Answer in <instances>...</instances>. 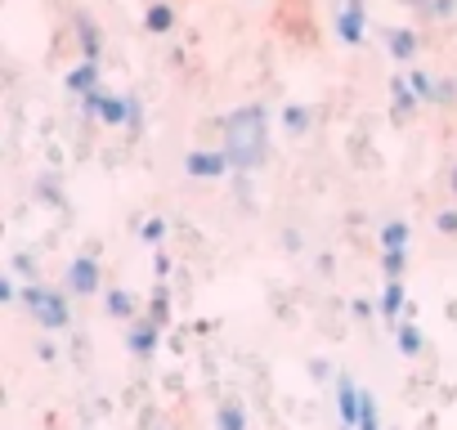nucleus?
I'll return each instance as SVG.
<instances>
[{
	"label": "nucleus",
	"mask_w": 457,
	"mask_h": 430,
	"mask_svg": "<svg viewBox=\"0 0 457 430\" xmlns=\"http://www.w3.org/2000/svg\"><path fill=\"white\" fill-rule=\"evenodd\" d=\"M224 153L238 175H252L270 161V112L265 103H243L224 121Z\"/></svg>",
	"instance_id": "f257e3e1"
},
{
	"label": "nucleus",
	"mask_w": 457,
	"mask_h": 430,
	"mask_svg": "<svg viewBox=\"0 0 457 430\" xmlns=\"http://www.w3.org/2000/svg\"><path fill=\"white\" fill-rule=\"evenodd\" d=\"M23 305H28V314H32L46 332H63V327L72 323V314H68V296L54 292V287L28 283V287H23Z\"/></svg>",
	"instance_id": "f03ea898"
},
{
	"label": "nucleus",
	"mask_w": 457,
	"mask_h": 430,
	"mask_svg": "<svg viewBox=\"0 0 457 430\" xmlns=\"http://www.w3.org/2000/svg\"><path fill=\"white\" fill-rule=\"evenodd\" d=\"M228 170H234V161H228V153L220 148H193L188 157H184V175L188 179H202V184H215V179H224Z\"/></svg>",
	"instance_id": "7ed1b4c3"
},
{
	"label": "nucleus",
	"mask_w": 457,
	"mask_h": 430,
	"mask_svg": "<svg viewBox=\"0 0 457 430\" xmlns=\"http://www.w3.org/2000/svg\"><path fill=\"white\" fill-rule=\"evenodd\" d=\"M81 108H86V117H95V121H104V126H126V117H130V95L95 90V95L81 99Z\"/></svg>",
	"instance_id": "20e7f679"
},
{
	"label": "nucleus",
	"mask_w": 457,
	"mask_h": 430,
	"mask_svg": "<svg viewBox=\"0 0 457 430\" xmlns=\"http://www.w3.org/2000/svg\"><path fill=\"white\" fill-rule=\"evenodd\" d=\"M337 37L354 50L368 41V5L363 0H345V5L337 10Z\"/></svg>",
	"instance_id": "39448f33"
},
{
	"label": "nucleus",
	"mask_w": 457,
	"mask_h": 430,
	"mask_svg": "<svg viewBox=\"0 0 457 430\" xmlns=\"http://www.w3.org/2000/svg\"><path fill=\"white\" fill-rule=\"evenodd\" d=\"M359 403H363V385L354 376H337V417H341V430H359Z\"/></svg>",
	"instance_id": "423d86ee"
},
{
	"label": "nucleus",
	"mask_w": 457,
	"mask_h": 430,
	"mask_svg": "<svg viewBox=\"0 0 457 430\" xmlns=\"http://www.w3.org/2000/svg\"><path fill=\"white\" fill-rule=\"evenodd\" d=\"M157 341H162V323L148 314V318H135L130 323V332H126V350L135 354V359H153L157 354Z\"/></svg>",
	"instance_id": "0eeeda50"
},
{
	"label": "nucleus",
	"mask_w": 457,
	"mask_h": 430,
	"mask_svg": "<svg viewBox=\"0 0 457 430\" xmlns=\"http://www.w3.org/2000/svg\"><path fill=\"white\" fill-rule=\"evenodd\" d=\"M68 287H72V296H95L99 292V260L95 256H77L68 265Z\"/></svg>",
	"instance_id": "6e6552de"
},
{
	"label": "nucleus",
	"mask_w": 457,
	"mask_h": 430,
	"mask_svg": "<svg viewBox=\"0 0 457 430\" xmlns=\"http://www.w3.org/2000/svg\"><path fill=\"white\" fill-rule=\"evenodd\" d=\"M377 314H381L386 323H399V314H408V292H403V278H386L381 301H377Z\"/></svg>",
	"instance_id": "1a4fd4ad"
},
{
	"label": "nucleus",
	"mask_w": 457,
	"mask_h": 430,
	"mask_svg": "<svg viewBox=\"0 0 457 430\" xmlns=\"http://www.w3.org/2000/svg\"><path fill=\"white\" fill-rule=\"evenodd\" d=\"M99 77H104V72H99V59H81V63L68 72V95H81V99L95 95V90H99Z\"/></svg>",
	"instance_id": "9d476101"
},
{
	"label": "nucleus",
	"mask_w": 457,
	"mask_h": 430,
	"mask_svg": "<svg viewBox=\"0 0 457 430\" xmlns=\"http://www.w3.org/2000/svg\"><path fill=\"white\" fill-rule=\"evenodd\" d=\"M390 103H395V121H408L412 112H417V90H412V81L408 77H395L390 81Z\"/></svg>",
	"instance_id": "9b49d317"
},
{
	"label": "nucleus",
	"mask_w": 457,
	"mask_h": 430,
	"mask_svg": "<svg viewBox=\"0 0 457 430\" xmlns=\"http://www.w3.org/2000/svg\"><path fill=\"white\" fill-rule=\"evenodd\" d=\"M395 345H399V354L403 359H421L426 354V336H421V327L417 323H395Z\"/></svg>",
	"instance_id": "f8f14e48"
},
{
	"label": "nucleus",
	"mask_w": 457,
	"mask_h": 430,
	"mask_svg": "<svg viewBox=\"0 0 457 430\" xmlns=\"http://www.w3.org/2000/svg\"><path fill=\"white\" fill-rule=\"evenodd\" d=\"M386 50H390L395 63H408V59L417 54V32H412V28H390V32H386Z\"/></svg>",
	"instance_id": "ddd939ff"
},
{
	"label": "nucleus",
	"mask_w": 457,
	"mask_h": 430,
	"mask_svg": "<svg viewBox=\"0 0 457 430\" xmlns=\"http://www.w3.org/2000/svg\"><path fill=\"white\" fill-rule=\"evenodd\" d=\"M252 421H247V408L238 403V399H224L220 408H215V430H247Z\"/></svg>",
	"instance_id": "4468645a"
},
{
	"label": "nucleus",
	"mask_w": 457,
	"mask_h": 430,
	"mask_svg": "<svg viewBox=\"0 0 457 430\" xmlns=\"http://www.w3.org/2000/svg\"><path fill=\"white\" fill-rule=\"evenodd\" d=\"M104 305H108V314H112V318H121V323H135V318H139L135 296H130V292H121V287H112V292L104 296Z\"/></svg>",
	"instance_id": "2eb2a0df"
},
{
	"label": "nucleus",
	"mask_w": 457,
	"mask_h": 430,
	"mask_svg": "<svg viewBox=\"0 0 457 430\" xmlns=\"http://www.w3.org/2000/svg\"><path fill=\"white\" fill-rule=\"evenodd\" d=\"M144 28H148L153 37H166V32L175 28V10L166 5V0H157V5H153V10L144 14Z\"/></svg>",
	"instance_id": "dca6fc26"
},
{
	"label": "nucleus",
	"mask_w": 457,
	"mask_h": 430,
	"mask_svg": "<svg viewBox=\"0 0 457 430\" xmlns=\"http://www.w3.org/2000/svg\"><path fill=\"white\" fill-rule=\"evenodd\" d=\"M278 121H283V130H287V135H305V130L314 126V117H310V108H305V103H287Z\"/></svg>",
	"instance_id": "f3484780"
},
{
	"label": "nucleus",
	"mask_w": 457,
	"mask_h": 430,
	"mask_svg": "<svg viewBox=\"0 0 457 430\" xmlns=\"http://www.w3.org/2000/svg\"><path fill=\"white\" fill-rule=\"evenodd\" d=\"M381 252H408V225L403 220L381 225Z\"/></svg>",
	"instance_id": "a211bd4d"
},
{
	"label": "nucleus",
	"mask_w": 457,
	"mask_h": 430,
	"mask_svg": "<svg viewBox=\"0 0 457 430\" xmlns=\"http://www.w3.org/2000/svg\"><path fill=\"white\" fill-rule=\"evenodd\" d=\"M77 32H81V50H86V59H99V28H95L86 14H77Z\"/></svg>",
	"instance_id": "6ab92c4d"
},
{
	"label": "nucleus",
	"mask_w": 457,
	"mask_h": 430,
	"mask_svg": "<svg viewBox=\"0 0 457 430\" xmlns=\"http://www.w3.org/2000/svg\"><path fill=\"white\" fill-rule=\"evenodd\" d=\"M408 81H412V90H417L421 103H435V99H439V81H435L430 72H412Z\"/></svg>",
	"instance_id": "aec40b11"
},
{
	"label": "nucleus",
	"mask_w": 457,
	"mask_h": 430,
	"mask_svg": "<svg viewBox=\"0 0 457 430\" xmlns=\"http://www.w3.org/2000/svg\"><path fill=\"white\" fill-rule=\"evenodd\" d=\"M359 430H381V417H377V399H372V390H363V403H359Z\"/></svg>",
	"instance_id": "412c9836"
},
{
	"label": "nucleus",
	"mask_w": 457,
	"mask_h": 430,
	"mask_svg": "<svg viewBox=\"0 0 457 430\" xmlns=\"http://www.w3.org/2000/svg\"><path fill=\"white\" fill-rule=\"evenodd\" d=\"M408 269V252H381V274L386 278H403Z\"/></svg>",
	"instance_id": "4be33fe9"
},
{
	"label": "nucleus",
	"mask_w": 457,
	"mask_h": 430,
	"mask_svg": "<svg viewBox=\"0 0 457 430\" xmlns=\"http://www.w3.org/2000/svg\"><path fill=\"white\" fill-rule=\"evenodd\" d=\"M139 238H144V243H162V238H166V220H162V215H153V220L139 225Z\"/></svg>",
	"instance_id": "5701e85b"
},
{
	"label": "nucleus",
	"mask_w": 457,
	"mask_h": 430,
	"mask_svg": "<svg viewBox=\"0 0 457 430\" xmlns=\"http://www.w3.org/2000/svg\"><path fill=\"white\" fill-rule=\"evenodd\" d=\"M426 14H430L435 23H448V19L457 14V0H430V5H426Z\"/></svg>",
	"instance_id": "b1692460"
},
{
	"label": "nucleus",
	"mask_w": 457,
	"mask_h": 430,
	"mask_svg": "<svg viewBox=\"0 0 457 430\" xmlns=\"http://www.w3.org/2000/svg\"><path fill=\"white\" fill-rule=\"evenodd\" d=\"M0 301H5V305H14V301H23V292H19V283H14V274H5V278H0Z\"/></svg>",
	"instance_id": "393cba45"
},
{
	"label": "nucleus",
	"mask_w": 457,
	"mask_h": 430,
	"mask_svg": "<svg viewBox=\"0 0 457 430\" xmlns=\"http://www.w3.org/2000/svg\"><path fill=\"white\" fill-rule=\"evenodd\" d=\"M435 229H439L444 238H453V234H457V211H439V215H435Z\"/></svg>",
	"instance_id": "a878e982"
},
{
	"label": "nucleus",
	"mask_w": 457,
	"mask_h": 430,
	"mask_svg": "<svg viewBox=\"0 0 457 430\" xmlns=\"http://www.w3.org/2000/svg\"><path fill=\"white\" fill-rule=\"evenodd\" d=\"M148 314H153L157 323H166V318H170V301H166V292H157V296H153V310H148Z\"/></svg>",
	"instance_id": "bb28decb"
},
{
	"label": "nucleus",
	"mask_w": 457,
	"mask_h": 430,
	"mask_svg": "<svg viewBox=\"0 0 457 430\" xmlns=\"http://www.w3.org/2000/svg\"><path fill=\"white\" fill-rule=\"evenodd\" d=\"M126 126H130L135 135H139V126H144V103H139L135 95H130V117H126Z\"/></svg>",
	"instance_id": "cd10ccee"
},
{
	"label": "nucleus",
	"mask_w": 457,
	"mask_h": 430,
	"mask_svg": "<svg viewBox=\"0 0 457 430\" xmlns=\"http://www.w3.org/2000/svg\"><path fill=\"white\" fill-rule=\"evenodd\" d=\"M14 274L32 278V256H28V252H19V256H14Z\"/></svg>",
	"instance_id": "c85d7f7f"
},
{
	"label": "nucleus",
	"mask_w": 457,
	"mask_h": 430,
	"mask_svg": "<svg viewBox=\"0 0 457 430\" xmlns=\"http://www.w3.org/2000/svg\"><path fill=\"white\" fill-rule=\"evenodd\" d=\"M453 95H457V86H453V81H439V99H435V103H448Z\"/></svg>",
	"instance_id": "c756f323"
},
{
	"label": "nucleus",
	"mask_w": 457,
	"mask_h": 430,
	"mask_svg": "<svg viewBox=\"0 0 457 430\" xmlns=\"http://www.w3.org/2000/svg\"><path fill=\"white\" fill-rule=\"evenodd\" d=\"M283 247H292V252H296V247H301V234H296V229H287V234H283Z\"/></svg>",
	"instance_id": "7c9ffc66"
},
{
	"label": "nucleus",
	"mask_w": 457,
	"mask_h": 430,
	"mask_svg": "<svg viewBox=\"0 0 457 430\" xmlns=\"http://www.w3.org/2000/svg\"><path fill=\"white\" fill-rule=\"evenodd\" d=\"M448 193H453V197H457V161H453V166H448Z\"/></svg>",
	"instance_id": "2f4dec72"
},
{
	"label": "nucleus",
	"mask_w": 457,
	"mask_h": 430,
	"mask_svg": "<svg viewBox=\"0 0 457 430\" xmlns=\"http://www.w3.org/2000/svg\"><path fill=\"white\" fill-rule=\"evenodd\" d=\"M403 5H408V10H421V14H426V5H430V0H403Z\"/></svg>",
	"instance_id": "473e14b6"
}]
</instances>
